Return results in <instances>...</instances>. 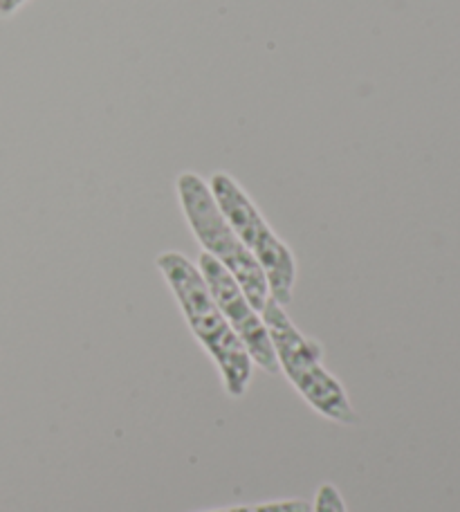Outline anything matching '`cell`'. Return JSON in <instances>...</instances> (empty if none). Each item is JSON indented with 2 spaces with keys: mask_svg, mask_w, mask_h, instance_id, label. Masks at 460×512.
Masks as SVG:
<instances>
[{
  "mask_svg": "<svg viewBox=\"0 0 460 512\" xmlns=\"http://www.w3.org/2000/svg\"><path fill=\"white\" fill-rule=\"evenodd\" d=\"M312 506L303 499H283V501H268V504L254 506H232V508H216L202 512H310Z\"/></svg>",
  "mask_w": 460,
  "mask_h": 512,
  "instance_id": "cell-6",
  "label": "cell"
},
{
  "mask_svg": "<svg viewBox=\"0 0 460 512\" xmlns=\"http://www.w3.org/2000/svg\"><path fill=\"white\" fill-rule=\"evenodd\" d=\"M27 0H0V16H12L14 12H18Z\"/></svg>",
  "mask_w": 460,
  "mask_h": 512,
  "instance_id": "cell-8",
  "label": "cell"
},
{
  "mask_svg": "<svg viewBox=\"0 0 460 512\" xmlns=\"http://www.w3.org/2000/svg\"><path fill=\"white\" fill-rule=\"evenodd\" d=\"M261 317L268 326L279 371L290 380L294 391L330 423L355 425L360 423L355 407L348 400L344 384L324 367L321 344L303 335L281 304L268 299Z\"/></svg>",
  "mask_w": 460,
  "mask_h": 512,
  "instance_id": "cell-2",
  "label": "cell"
},
{
  "mask_svg": "<svg viewBox=\"0 0 460 512\" xmlns=\"http://www.w3.org/2000/svg\"><path fill=\"white\" fill-rule=\"evenodd\" d=\"M176 189L182 214L187 218L189 230L202 245V252L214 256L232 274L247 299H250V304L261 313L270 299L268 279H265L261 265L247 252L241 239L232 230V225L227 223V218L220 212L218 203L211 196L209 182H205V178L198 176V173L184 171L176 180Z\"/></svg>",
  "mask_w": 460,
  "mask_h": 512,
  "instance_id": "cell-3",
  "label": "cell"
},
{
  "mask_svg": "<svg viewBox=\"0 0 460 512\" xmlns=\"http://www.w3.org/2000/svg\"><path fill=\"white\" fill-rule=\"evenodd\" d=\"M310 512H348V508L337 486H333V483H321Z\"/></svg>",
  "mask_w": 460,
  "mask_h": 512,
  "instance_id": "cell-7",
  "label": "cell"
},
{
  "mask_svg": "<svg viewBox=\"0 0 460 512\" xmlns=\"http://www.w3.org/2000/svg\"><path fill=\"white\" fill-rule=\"evenodd\" d=\"M209 189L227 223L265 272L270 299L285 308L292 301L294 281H297V259L292 250L276 236L254 200L229 173L216 171L209 180Z\"/></svg>",
  "mask_w": 460,
  "mask_h": 512,
  "instance_id": "cell-4",
  "label": "cell"
},
{
  "mask_svg": "<svg viewBox=\"0 0 460 512\" xmlns=\"http://www.w3.org/2000/svg\"><path fill=\"white\" fill-rule=\"evenodd\" d=\"M198 270L216 306L220 308V313L225 315L227 324L232 326V331L243 342L247 353H250L252 362L265 373H270V376H279L281 371L279 362H276L268 326H265L259 310L250 304V299H247L243 288L238 286V281L207 252L200 254Z\"/></svg>",
  "mask_w": 460,
  "mask_h": 512,
  "instance_id": "cell-5",
  "label": "cell"
},
{
  "mask_svg": "<svg viewBox=\"0 0 460 512\" xmlns=\"http://www.w3.org/2000/svg\"><path fill=\"white\" fill-rule=\"evenodd\" d=\"M155 265L169 283L191 333L216 362L225 393L229 398H243L254 376V362L232 326L227 324L225 315L220 313L198 265H193L182 252L173 250L162 252Z\"/></svg>",
  "mask_w": 460,
  "mask_h": 512,
  "instance_id": "cell-1",
  "label": "cell"
}]
</instances>
